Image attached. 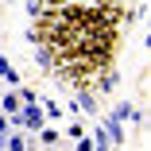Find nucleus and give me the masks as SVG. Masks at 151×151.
I'll return each mask as SVG.
<instances>
[{"label":"nucleus","instance_id":"2","mask_svg":"<svg viewBox=\"0 0 151 151\" xmlns=\"http://www.w3.org/2000/svg\"><path fill=\"white\" fill-rule=\"evenodd\" d=\"M47 124V116H43V109L31 101V105H23V112H12L8 116V128H27V132H39Z\"/></svg>","mask_w":151,"mask_h":151},{"label":"nucleus","instance_id":"1","mask_svg":"<svg viewBox=\"0 0 151 151\" xmlns=\"http://www.w3.org/2000/svg\"><path fill=\"white\" fill-rule=\"evenodd\" d=\"M31 19V43L47 47L50 74L62 81L89 85L112 66L124 19L112 0H47Z\"/></svg>","mask_w":151,"mask_h":151},{"label":"nucleus","instance_id":"8","mask_svg":"<svg viewBox=\"0 0 151 151\" xmlns=\"http://www.w3.org/2000/svg\"><path fill=\"white\" fill-rule=\"evenodd\" d=\"M39 132H43V143H54V139H58V132H54V128H47V124H43Z\"/></svg>","mask_w":151,"mask_h":151},{"label":"nucleus","instance_id":"3","mask_svg":"<svg viewBox=\"0 0 151 151\" xmlns=\"http://www.w3.org/2000/svg\"><path fill=\"white\" fill-rule=\"evenodd\" d=\"M116 139L109 136V128H93V151H109Z\"/></svg>","mask_w":151,"mask_h":151},{"label":"nucleus","instance_id":"10","mask_svg":"<svg viewBox=\"0 0 151 151\" xmlns=\"http://www.w3.org/2000/svg\"><path fill=\"white\" fill-rule=\"evenodd\" d=\"M0 136H8V116L0 112Z\"/></svg>","mask_w":151,"mask_h":151},{"label":"nucleus","instance_id":"4","mask_svg":"<svg viewBox=\"0 0 151 151\" xmlns=\"http://www.w3.org/2000/svg\"><path fill=\"white\" fill-rule=\"evenodd\" d=\"M74 109H78V112H81V109H85V112H97V101L89 97V93H78V101H74Z\"/></svg>","mask_w":151,"mask_h":151},{"label":"nucleus","instance_id":"9","mask_svg":"<svg viewBox=\"0 0 151 151\" xmlns=\"http://www.w3.org/2000/svg\"><path fill=\"white\" fill-rule=\"evenodd\" d=\"M78 151H93V139H89V136H78Z\"/></svg>","mask_w":151,"mask_h":151},{"label":"nucleus","instance_id":"11","mask_svg":"<svg viewBox=\"0 0 151 151\" xmlns=\"http://www.w3.org/2000/svg\"><path fill=\"white\" fill-rule=\"evenodd\" d=\"M0 151H4V136H0Z\"/></svg>","mask_w":151,"mask_h":151},{"label":"nucleus","instance_id":"6","mask_svg":"<svg viewBox=\"0 0 151 151\" xmlns=\"http://www.w3.org/2000/svg\"><path fill=\"white\" fill-rule=\"evenodd\" d=\"M0 78H4V81H12V85L19 81V74H16V70L8 66V58H0Z\"/></svg>","mask_w":151,"mask_h":151},{"label":"nucleus","instance_id":"5","mask_svg":"<svg viewBox=\"0 0 151 151\" xmlns=\"http://www.w3.org/2000/svg\"><path fill=\"white\" fill-rule=\"evenodd\" d=\"M0 105H4V112L12 116V112H19V97L16 93H4V97H0Z\"/></svg>","mask_w":151,"mask_h":151},{"label":"nucleus","instance_id":"7","mask_svg":"<svg viewBox=\"0 0 151 151\" xmlns=\"http://www.w3.org/2000/svg\"><path fill=\"white\" fill-rule=\"evenodd\" d=\"M35 47H39V43H35ZM35 54H39V66H43V70H50V54H47V47H39Z\"/></svg>","mask_w":151,"mask_h":151}]
</instances>
